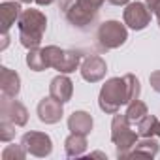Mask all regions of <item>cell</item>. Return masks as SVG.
Here are the masks:
<instances>
[{
  "instance_id": "1",
  "label": "cell",
  "mask_w": 160,
  "mask_h": 160,
  "mask_svg": "<svg viewBox=\"0 0 160 160\" xmlns=\"http://www.w3.org/2000/svg\"><path fill=\"white\" fill-rule=\"evenodd\" d=\"M139 92L141 85L134 73H126L124 77H111L100 89L98 106L104 113L115 115L122 106H128L132 100H138Z\"/></svg>"
},
{
  "instance_id": "2",
  "label": "cell",
  "mask_w": 160,
  "mask_h": 160,
  "mask_svg": "<svg viewBox=\"0 0 160 160\" xmlns=\"http://www.w3.org/2000/svg\"><path fill=\"white\" fill-rule=\"evenodd\" d=\"M106 0H58L66 21L77 30H91L100 15V10Z\"/></svg>"
},
{
  "instance_id": "3",
  "label": "cell",
  "mask_w": 160,
  "mask_h": 160,
  "mask_svg": "<svg viewBox=\"0 0 160 160\" xmlns=\"http://www.w3.org/2000/svg\"><path fill=\"white\" fill-rule=\"evenodd\" d=\"M17 28H19V43L25 49H36L40 47L43 34L47 30V17L43 12L40 10H23L19 21H17Z\"/></svg>"
},
{
  "instance_id": "4",
  "label": "cell",
  "mask_w": 160,
  "mask_h": 160,
  "mask_svg": "<svg viewBox=\"0 0 160 160\" xmlns=\"http://www.w3.org/2000/svg\"><path fill=\"white\" fill-rule=\"evenodd\" d=\"M138 138L139 134L130 128V121L126 113H115L111 121V141L115 145V156L128 158L138 143Z\"/></svg>"
},
{
  "instance_id": "5",
  "label": "cell",
  "mask_w": 160,
  "mask_h": 160,
  "mask_svg": "<svg viewBox=\"0 0 160 160\" xmlns=\"http://www.w3.org/2000/svg\"><path fill=\"white\" fill-rule=\"evenodd\" d=\"M47 66L57 70L58 73H72L81 66L83 53L77 49H62L58 45H47L43 47Z\"/></svg>"
},
{
  "instance_id": "6",
  "label": "cell",
  "mask_w": 160,
  "mask_h": 160,
  "mask_svg": "<svg viewBox=\"0 0 160 160\" xmlns=\"http://www.w3.org/2000/svg\"><path fill=\"white\" fill-rule=\"evenodd\" d=\"M128 40V27L121 21L109 19L96 28V47L100 51H111L124 45Z\"/></svg>"
},
{
  "instance_id": "7",
  "label": "cell",
  "mask_w": 160,
  "mask_h": 160,
  "mask_svg": "<svg viewBox=\"0 0 160 160\" xmlns=\"http://www.w3.org/2000/svg\"><path fill=\"white\" fill-rule=\"evenodd\" d=\"M21 143L28 154L38 156V158H45L53 152V139L45 132H38V130L25 132L21 138Z\"/></svg>"
},
{
  "instance_id": "8",
  "label": "cell",
  "mask_w": 160,
  "mask_h": 160,
  "mask_svg": "<svg viewBox=\"0 0 160 160\" xmlns=\"http://www.w3.org/2000/svg\"><path fill=\"white\" fill-rule=\"evenodd\" d=\"M151 10L145 2H130L122 12V21L132 30H143L151 23Z\"/></svg>"
},
{
  "instance_id": "9",
  "label": "cell",
  "mask_w": 160,
  "mask_h": 160,
  "mask_svg": "<svg viewBox=\"0 0 160 160\" xmlns=\"http://www.w3.org/2000/svg\"><path fill=\"white\" fill-rule=\"evenodd\" d=\"M0 119H6L15 126H25L28 122V111L17 98L2 94V98H0Z\"/></svg>"
},
{
  "instance_id": "10",
  "label": "cell",
  "mask_w": 160,
  "mask_h": 160,
  "mask_svg": "<svg viewBox=\"0 0 160 160\" xmlns=\"http://www.w3.org/2000/svg\"><path fill=\"white\" fill-rule=\"evenodd\" d=\"M79 72H81V77L89 83H98L106 77L108 72V64L100 55H87L81 60V66H79Z\"/></svg>"
},
{
  "instance_id": "11",
  "label": "cell",
  "mask_w": 160,
  "mask_h": 160,
  "mask_svg": "<svg viewBox=\"0 0 160 160\" xmlns=\"http://www.w3.org/2000/svg\"><path fill=\"white\" fill-rule=\"evenodd\" d=\"M36 111H38V119L43 124H57L62 119V115H64V104L49 94L47 98L40 100Z\"/></svg>"
},
{
  "instance_id": "12",
  "label": "cell",
  "mask_w": 160,
  "mask_h": 160,
  "mask_svg": "<svg viewBox=\"0 0 160 160\" xmlns=\"http://www.w3.org/2000/svg\"><path fill=\"white\" fill-rule=\"evenodd\" d=\"M49 94L53 98H57L58 102H62V104L72 100V96H73V83H72V79L68 77V73H58L57 77L51 79Z\"/></svg>"
},
{
  "instance_id": "13",
  "label": "cell",
  "mask_w": 160,
  "mask_h": 160,
  "mask_svg": "<svg viewBox=\"0 0 160 160\" xmlns=\"http://www.w3.org/2000/svg\"><path fill=\"white\" fill-rule=\"evenodd\" d=\"M0 91L4 96L17 98L21 92V77L15 70H10L8 66L0 68Z\"/></svg>"
},
{
  "instance_id": "14",
  "label": "cell",
  "mask_w": 160,
  "mask_h": 160,
  "mask_svg": "<svg viewBox=\"0 0 160 160\" xmlns=\"http://www.w3.org/2000/svg\"><path fill=\"white\" fill-rule=\"evenodd\" d=\"M23 13L19 0H6L0 4V19H2V32H10V28L19 21Z\"/></svg>"
},
{
  "instance_id": "15",
  "label": "cell",
  "mask_w": 160,
  "mask_h": 160,
  "mask_svg": "<svg viewBox=\"0 0 160 160\" xmlns=\"http://www.w3.org/2000/svg\"><path fill=\"white\" fill-rule=\"evenodd\" d=\"M92 126H94L92 115L87 113V111H73V113L68 117V130L73 132V134L89 136V134L92 132Z\"/></svg>"
},
{
  "instance_id": "16",
  "label": "cell",
  "mask_w": 160,
  "mask_h": 160,
  "mask_svg": "<svg viewBox=\"0 0 160 160\" xmlns=\"http://www.w3.org/2000/svg\"><path fill=\"white\" fill-rule=\"evenodd\" d=\"M87 147H89L87 136H83V134H73V132H70V136L64 139V152L70 158L83 156L85 151H87Z\"/></svg>"
},
{
  "instance_id": "17",
  "label": "cell",
  "mask_w": 160,
  "mask_h": 160,
  "mask_svg": "<svg viewBox=\"0 0 160 160\" xmlns=\"http://www.w3.org/2000/svg\"><path fill=\"white\" fill-rule=\"evenodd\" d=\"M156 154H158V141H156V139H152V138H143L141 141H138V143H136V147L132 149V152H130V156H128V158H132V156L154 158Z\"/></svg>"
},
{
  "instance_id": "18",
  "label": "cell",
  "mask_w": 160,
  "mask_h": 160,
  "mask_svg": "<svg viewBox=\"0 0 160 160\" xmlns=\"http://www.w3.org/2000/svg\"><path fill=\"white\" fill-rule=\"evenodd\" d=\"M27 66L32 70V72H43L47 70V60H45V53H43V47H36V49H30L27 53Z\"/></svg>"
},
{
  "instance_id": "19",
  "label": "cell",
  "mask_w": 160,
  "mask_h": 160,
  "mask_svg": "<svg viewBox=\"0 0 160 160\" xmlns=\"http://www.w3.org/2000/svg\"><path fill=\"white\" fill-rule=\"evenodd\" d=\"M156 124H158V119L154 117V115H145L141 121H138L136 122V126H138V134H139V138H152V136H156Z\"/></svg>"
},
{
  "instance_id": "20",
  "label": "cell",
  "mask_w": 160,
  "mask_h": 160,
  "mask_svg": "<svg viewBox=\"0 0 160 160\" xmlns=\"http://www.w3.org/2000/svg\"><path fill=\"white\" fill-rule=\"evenodd\" d=\"M147 113H149L147 104L141 102L139 98H138V100H132V102L128 104V108H126V117H128V121L134 122V124H136L138 121H141Z\"/></svg>"
},
{
  "instance_id": "21",
  "label": "cell",
  "mask_w": 160,
  "mask_h": 160,
  "mask_svg": "<svg viewBox=\"0 0 160 160\" xmlns=\"http://www.w3.org/2000/svg\"><path fill=\"white\" fill-rule=\"evenodd\" d=\"M27 154L28 152L23 147V143H19V145H8L2 151V160H25Z\"/></svg>"
},
{
  "instance_id": "22",
  "label": "cell",
  "mask_w": 160,
  "mask_h": 160,
  "mask_svg": "<svg viewBox=\"0 0 160 160\" xmlns=\"http://www.w3.org/2000/svg\"><path fill=\"white\" fill-rule=\"evenodd\" d=\"M15 138V124L6 121V119H0V141H12Z\"/></svg>"
},
{
  "instance_id": "23",
  "label": "cell",
  "mask_w": 160,
  "mask_h": 160,
  "mask_svg": "<svg viewBox=\"0 0 160 160\" xmlns=\"http://www.w3.org/2000/svg\"><path fill=\"white\" fill-rule=\"evenodd\" d=\"M149 83H151V89L154 92H160V70H156L149 75Z\"/></svg>"
},
{
  "instance_id": "24",
  "label": "cell",
  "mask_w": 160,
  "mask_h": 160,
  "mask_svg": "<svg viewBox=\"0 0 160 160\" xmlns=\"http://www.w3.org/2000/svg\"><path fill=\"white\" fill-rule=\"evenodd\" d=\"M8 43H10V32H2V45H0V49H6L8 47Z\"/></svg>"
},
{
  "instance_id": "25",
  "label": "cell",
  "mask_w": 160,
  "mask_h": 160,
  "mask_svg": "<svg viewBox=\"0 0 160 160\" xmlns=\"http://www.w3.org/2000/svg\"><path fill=\"white\" fill-rule=\"evenodd\" d=\"M108 2L111 6H126V4H130V0H108Z\"/></svg>"
},
{
  "instance_id": "26",
  "label": "cell",
  "mask_w": 160,
  "mask_h": 160,
  "mask_svg": "<svg viewBox=\"0 0 160 160\" xmlns=\"http://www.w3.org/2000/svg\"><path fill=\"white\" fill-rule=\"evenodd\" d=\"M152 13L156 15V21H158V27H160V0L156 2V6L152 8Z\"/></svg>"
},
{
  "instance_id": "27",
  "label": "cell",
  "mask_w": 160,
  "mask_h": 160,
  "mask_svg": "<svg viewBox=\"0 0 160 160\" xmlns=\"http://www.w3.org/2000/svg\"><path fill=\"white\" fill-rule=\"evenodd\" d=\"M34 2H36L38 6H51L55 0H34Z\"/></svg>"
},
{
  "instance_id": "28",
  "label": "cell",
  "mask_w": 160,
  "mask_h": 160,
  "mask_svg": "<svg viewBox=\"0 0 160 160\" xmlns=\"http://www.w3.org/2000/svg\"><path fill=\"white\" fill-rule=\"evenodd\" d=\"M156 136L160 138V119H158V124H156Z\"/></svg>"
},
{
  "instance_id": "29",
  "label": "cell",
  "mask_w": 160,
  "mask_h": 160,
  "mask_svg": "<svg viewBox=\"0 0 160 160\" xmlns=\"http://www.w3.org/2000/svg\"><path fill=\"white\" fill-rule=\"evenodd\" d=\"M21 4H30V2H34V0H19Z\"/></svg>"
}]
</instances>
